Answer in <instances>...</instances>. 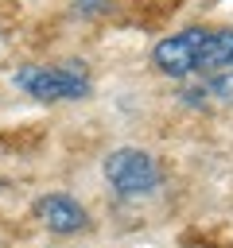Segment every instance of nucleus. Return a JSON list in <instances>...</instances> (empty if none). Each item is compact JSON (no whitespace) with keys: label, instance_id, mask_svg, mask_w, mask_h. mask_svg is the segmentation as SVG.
<instances>
[{"label":"nucleus","instance_id":"f257e3e1","mask_svg":"<svg viewBox=\"0 0 233 248\" xmlns=\"http://www.w3.org/2000/svg\"><path fill=\"white\" fill-rule=\"evenodd\" d=\"M151 66L167 78H194L233 70V31L225 27H186L151 46Z\"/></svg>","mask_w":233,"mask_h":248},{"label":"nucleus","instance_id":"f03ea898","mask_svg":"<svg viewBox=\"0 0 233 248\" xmlns=\"http://www.w3.org/2000/svg\"><path fill=\"white\" fill-rule=\"evenodd\" d=\"M12 81L35 101H82L93 89L85 66H74V62H58V66L27 62V66H19L12 74Z\"/></svg>","mask_w":233,"mask_h":248},{"label":"nucleus","instance_id":"7ed1b4c3","mask_svg":"<svg viewBox=\"0 0 233 248\" xmlns=\"http://www.w3.org/2000/svg\"><path fill=\"white\" fill-rule=\"evenodd\" d=\"M105 182H109V190L116 198L140 202V198L159 190L163 170H159L151 151H144V147H116V151L105 155Z\"/></svg>","mask_w":233,"mask_h":248},{"label":"nucleus","instance_id":"20e7f679","mask_svg":"<svg viewBox=\"0 0 233 248\" xmlns=\"http://www.w3.org/2000/svg\"><path fill=\"white\" fill-rule=\"evenodd\" d=\"M35 217L50 232H58V236H74V232H82L89 225L85 205L78 198H70V194H43V198H35Z\"/></svg>","mask_w":233,"mask_h":248},{"label":"nucleus","instance_id":"39448f33","mask_svg":"<svg viewBox=\"0 0 233 248\" xmlns=\"http://www.w3.org/2000/svg\"><path fill=\"white\" fill-rule=\"evenodd\" d=\"M183 101L186 105H233V70L202 74V81L194 89H186Z\"/></svg>","mask_w":233,"mask_h":248}]
</instances>
